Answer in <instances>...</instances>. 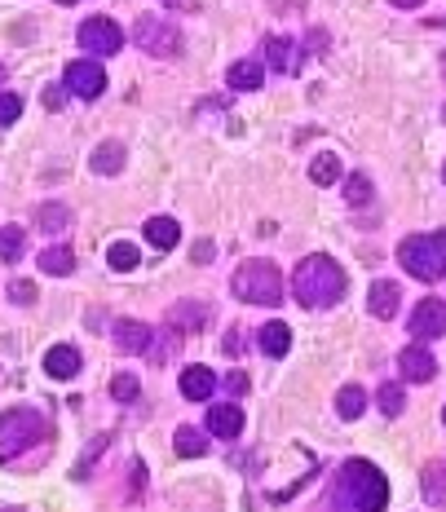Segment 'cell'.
<instances>
[{
    "mask_svg": "<svg viewBox=\"0 0 446 512\" xmlns=\"http://www.w3.org/2000/svg\"><path fill=\"white\" fill-rule=\"evenodd\" d=\"M336 499L345 512H385L389 504V482L376 464L367 460H349L341 468V482H336Z\"/></svg>",
    "mask_w": 446,
    "mask_h": 512,
    "instance_id": "1",
    "label": "cell"
},
{
    "mask_svg": "<svg viewBox=\"0 0 446 512\" xmlns=\"http://www.w3.org/2000/svg\"><path fill=\"white\" fill-rule=\"evenodd\" d=\"M292 292H296V301L301 305L327 309V305H336L345 296V274H341V265H336L332 256H305L301 270L292 274Z\"/></svg>",
    "mask_w": 446,
    "mask_h": 512,
    "instance_id": "2",
    "label": "cell"
},
{
    "mask_svg": "<svg viewBox=\"0 0 446 512\" xmlns=\"http://www.w3.org/2000/svg\"><path fill=\"white\" fill-rule=\"evenodd\" d=\"M398 265L411 274V279H424V283L446 279V230L411 234V239H402Z\"/></svg>",
    "mask_w": 446,
    "mask_h": 512,
    "instance_id": "3",
    "label": "cell"
},
{
    "mask_svg": "<svg viewBox=\"0 0 446 512\" xmlns=\"http://www.w3.org/2000/svg\"><path fill=\"white\" fill-rule=\"evenodd\" d=\"M239 301L248 305H279L283 301V274L274 261H243L235 270V279H230Z\"/></svg>",
    "mask_w": 446,
    "mask_h": 512,
    "instance_id": "4",
    "label": "cell"
},
{
    "mask_svg": "<svg viewBox=\"0 0 446 512\" xmlns=\"http://www.w3.org/2000/svg\"><path fill=\"white\" fill-rule=\"evenodd\" d=\"M45 433H49V424L40 411H31V407L5 411L0 415V460H18L23 451L45 442Z\"/></svg>",
    "mask_w": 446,
    "mask_h": 512,
    "instance_id": "5",
    "label": "cell"
},
{
    "mask_svg": "<svg viewBox=\"0 0 446 512\" xmlns=\"http://www.w3.org/2000/svg\"><path fill=\"white\" fill-rule=\"evenodd\" d=\"M137 45L151 58H173V53H182V31L173 23H159V18H142L137 23Z\"/></svg>",
    "mask_w": 446,
    "mask_h": 512,
    "instance_id": "6",
    "label": "cell"
},
{
    "mask_svg": "<svg viewBox=\"0 0 446 512\" xmlns=\"http://www.w3.org/2000/svg\"><path fill=\"white\" fill-rule=\"evenodd\" d=\"M67 89L76 93V98H102V89H106V71H102V62H89V58H80V62H71L67 67Z\"/></svg>",
    "mask_w": 446,
    "mask_h": 512,
    "instance_id": "7",
    "label": "cell"
},
{
    "mask_svg": "<svg viewBox=\"0 0 446 512\" xmlns=\"http://www.w3.org/2000/svg\"><path fill=\"white\" fill-rule=\"evenodd\" d=\"M80 45L89 53H120L124 49V31L111 23V18H89L80 27Z\"/></svg>",
    "mask_w": 446,
    "mask_h": 512,
    "instance_id": "8",
    "label": "cell"
},
{
    "mask_svg": "<svg viewBox=\"0 0 446 512\" xmlns=\"http://www.w3.org/2000/svg\"><path fill=\"white\" fill-rule=\"evenodd\" d=\"M398 371H402V380H411V384H429L438 376V358H433L424 345H407L398 354Z\"/></svg>",
    "mask_w": 446,
    "mask_h": 512,
    "instance_id": "9",
    "label": "cell"
},
{
    "mask_svg": "<svg viewBox=\"0 0 446 512\" xmlns=\"http://www.w3.org/2000/svg\"><path fill=\"white\" fill-rule=\"evenodd\" d=\"M442 332H446V305L429 296V301H420L416 314H411V336H416V340H433Z\"/></svg>",
    "mask_w": 446,
    "mask_h": 512,
    "instance_id": "10",
    "label": "cell"
},
{
    "mask_svg": "<svg viewBox=\"0 0 446 512\" xmlns=\"http://www.w3.org/2000/svg\"><path fill=\"white\" fill-rule=\"evenodd\" d=\"M265 62H270L279 76H296V71H301V49H296V40H288V36H270L265 40Z\"/></svg>",
    "mask_w": 446,
    "mask_h": 512,
    "instance_id": "11",
    "label": "cell"
},
{
    "mask_svg": "<svg viewBox=\"0 0 446 512\" xmlns=\"http://www.w3.org/2000/svg\"><path fill=\"white\" fill-rule=\"evenodd\" d=\"M111 336H115V345L124 349V354H146L151 349V327L146 323H133V318H115L111 323Z\"/></svg>",
    "mask_w": 446,
    "mask_h": 512,
    "instance_id": "12",
    "label": "cell"
},
{
    "mask_svg": "<svg viewBox=\"0 0 446 512\" xmlns=\"http://www.w3.org/2000/svg\"><path fill=\"white\" fill-rule=\"evenodd\" d=\"M208 433L217 437H239L243 433V411L235 407V402H221V407L208 411Z\"/></svg>",
    "mask_w": 446,
    "mask_h": 512,
    "instance_id": "13",
    "label": "cell"
},
{
    "mask_svg": "<svg viewBox=\"0 0 446 512\" xmlns=\"http://www.w3.org/2000/svg\"><path fill=\"white\" fill-rule=\"evenodd\" d=\"M367 305H371V314H376V318H394V314H398V305H402V287H398V283H389V279H380L376 287H371Z\"/></svg>",
    "mask_w": 446,
    "mask_h": 512,
    "instance_id": "14",
    "label": "cell"
},
{
    "mask_svg": "<svg viewBox=\"0 0 446 512\" xmlns=\"http://www.w3.org/2000/svg\"><path fill=\"white\" fill-rule=\"evenodd\" d=\"M226 80H230V89H239V93H257L265 84V67L261 62H252V58H243V62H235V67L226 71Z\"/></svg>",
    "mask_w": 446,
    "mask_h": 512,
    "instance_id": "15",
    "label": "cell"
},
{
    "mask_svg": "<svg viewBox=\"0 0 446 512\" xmlns=\"http://www.w3.org/2000/svg\"><path fill=\"white\" fill-rule=\"evenodd\" d=\"M212 389H217V376H212L208 367H186L182 371V398L204 402V398H212Z\"/></svg>",
    "mask_w": 446,
    "mask_h": 512,
    "instance_id": "16",
    "label": "cell"
},
{
    "mask_svg": "<svg viewBox=\"0 0 446 512\" xmlns=\"http://www.w3.org/2000/svg\"><path fill=\"white\" fill-rule=\"evenodd\" d=\"M45 371L53 380H71L80 371V354L71 345H53L49 354H45Z\"/></svg>",
    "mask_w": 446,
    "mask_h": 512,
    "instance_id": "17",
    "label": "cell"
},
{
    "mask_svg": "<svg viewBox=\"0 0 446 512\" xmlns=\"http://www.w3.org/2000/svg\"><path fill=\"white\" fill-rule=\"evenodd\" d=\"M177 239H182V226H177L173 217H151V221H146V243H151V248L168 252Z\"/></svg>",
    "mask_w": 446,
    "mask_h": 512,
    "instance_id": "18",
    "label": "cell"
},
{
    "mask_svg": "<svg viewBox=\"0 0 446 512\" xmlns=\"http://www.w3.org/2000/svg\"><path fill=\"white\" fill-rule=\"evenodd\" d=\"M36 226H40V234H62L71 226V208L67 204H40L36 208Z\"/></svg>",
    "mask_w": 446,
    "mask_h": 512,
    "instance_id": "19",
    "label": "cell"
},
{
    "mask_svg": "<svg viewBox=\"0 0 446 512\" xmlns=\"http://www.w3.org/2000/svg\"><path fill=\"white\" fill-rule=\"evenodd\" d=\"M36 265L45 274H53V279H67V274L76 270V252H71V248H49V252H40Z\"/></svg>",
    "mask_w": 446,
    "mask_h": 512,
    "instance_id": "20",
    "label": "cell"
},
{
    "mask_svg": "<svg viewBox=\"0 0 446 512\" xmlns=\"http://www.w3.org/2000/svg\"><path fill=\"white\" fill-rule=\"evenodd\" d=\"M288 345H292L288 323H265V327H261V349H265L270 358H283V354H288Z\"/></svg>",
    "mask_w": 446,
    "mask_h": 512,
    "instance_id": "21",
    "label": "cell"
},
{
    "mask_svg": "<svg viewBox=\"0 0 446 512\" xmlns=\"http://www.w3.org/2000/svg\"><path fill=\"white\" fill-rule=\"evenodd\" d=\"M336 411H341V420H358V415L367 411V393L358 389V384H345V389L336 393Z\"/></svg>",
    "mask_w": 446,
    "mask_h": 512,
    "instance_id": "22",
    "label": "cell"
},
{
    "mask_svg": "<svg viewBox=\"0 0 446 512\" xmlns=\"http://www.w3.org/2000/svg\"><path fill=\"white\" fill-rule=\"evenodd\" d=\"M124 168V146L120 142H102L98 151H93V173H120Z\"/></svg>",
    "mask_w": 446,
    "mask_h": 512,
    "instance_id": "23",
    "label": "cell"
},
{
    "mask_svg": "<svg viewBox=\"0 0 446 512\" xmlns=\"http://www.w3.org/2000/svg\"><path fill=\"white\" fill-rule=\"evenodd\" d=\"M424 499L429 504H446V468L438 460L424 468Z\"/></svg>",
    "mask_w": 446,
    "mask_h": 512,
    "instance_id": "24",
    "label": "cell"
},
{
    "mask_svg": "<svg viewBox=\"0 0 446 512\" xmlns=\"http://www.w3.org/2000/svg\"><path fill=\"white\" fill-rule=\"evenodd\" d=\"M310 181H314V186H332V181H341V159H336V155H318L310 164Z\"/></svg>",
    "mask_w": 446,
    "mask_h": 512,
    "instance_id": "25",
    "label": "cell"
},
{
    "mask_svg": "<svg viewBox=\"0 0 446 512\" xmlns=\"http://www.w3.org/2000/svg\"><path fill=\"white\" fill-rule=\"evenodd\" d=\"M177 455H186V460H195V455H204L208 451V437L199 433V429H177Z\"/></svg>",
    "mask_w": 446,
    "mask_h": 512,
    "instance_id": "26",
    "label": "cell"
},
{
    "mask_svg": "<svg viewBox=\"0 0 446 512\" xmlns=\"http://www.w3.org/2000/svg\"><path fill=\"white\" fill-rule=\"evenodd\" d=\"M18 256H23V230H18V226H5V230H0V261L14 265Z\"/></svg>",
    "mask_w": 446,
    "mask_h": 512,
    "instance_id": "27",
    "label": "cell"
},
{
    "mask_svg": "<svg viewBox=\"0 0 446 512\" xmlns=\"http://www.w3.org/2000/svg\"><path fill=\"white\" fill-rule=\"evenodd\" d=\"M345 204L349 208H367L371 204V181L367 177H349L345 181Z\"/></svg>",
    "mask_w": 446,
    "mask_h": 512,
    "instance_id": "28",
    "label": "cell"
},
{
    "mask_svg": "<svg viewBox=\"0 0 446 512\" xmlns=\"http://www.w3.org/2000/svg\"><path fill=\"white\" fill-rule=\"evenodd\" d=\"M402 407H407V398H402L398 384H380V411L394 420V415H402Z\"/></svg>",
    "mask_w": 446,
    "mask_h": 512,
    "instance_id": "29",
    "label": "cell"
},
{
    "mask_svg": "<svg viewBox=\"0 0 446 512\" xmlns=\"http://www.w3.org/2000/svg\"><path fill=\"white\" fill-rule=\"evenodd\" d=\"M106 261H111V270H133V265H137V248H133V243H111Z\"/></svg>",
    "mask_w": 446,
    "mask_h": 512,
    "instance_id": "30",
    "label": "cell"
},
{
    "mask_svg": "<svg viewBox=\"0 0 446 512\" xmlns=\"http://www.w3.org/2000/svg\"><path fill=\"white\" fill-rule=\"evenodd\" d=\"M137 389H142V384H137V376H115V380H111V398H115V402H133Z\"/></svg>",
    "mask_w": 446,
    "mask_h": 512,
    "instance_id": "31",
    "label": "cell"
},
{
    "mask_svg": "<svg viewBox=\"0 0 446 512\" xmlns=\"http://www.w3.org/2000/svg\"><path fill=\"white\" fill-rule=\"evenodd\" d=\"M199 323H204V309H199L195 301H190L186 309H173V327H182V332L186 327H199Z\"/></svg>",
    "mask_w": 446,
    "mask_h": 512,
    "instance_id": "32",
    "label": "cell"
},
{
    "mask_svg": "<svg viewBox=\"0 0 446 512\" xmlns=\"http://www.w3.org/2000/svg\"><path fill=\"white\" fill-rule=\"evenodd\" d=\"M102 446H111V437H93L89 451H84V460H80V468H76V477H89V468H93V460L102 455Z\"/></svg>",
    "mask_w": 446,
    "mask_h": 512,
    "instance_id": "33",
    "label": "cell"
},
{
    "mask_svg": "<svg viewBox=\"0 0 446 512\" xmlns=\"http://www.w3.org/2000/svg\"><path fill=\"white\" fill-rule=\"evenodd\" d=\"M18 115H23V102L14 93H0V124H14Z\"/></svg>",
    "mask_w": 446,
    "mask_h": 512,
    "instance_id": "34",
    "label": "cell"
},
{
    "mask_svg": "<svg viewBox=\"0 0 446 512\" xmlns=\"http://www.w3.org/2000/svg\"><path fill=\"white\" fill-rule=\"evenodd\" d=\"M9 301H18V305H31V301H36V287H31L27 279L9 283Z\"/></svg>",
    "mask_w": 446,
    "mask_h": 512,
    "instance_id": "35",
    "label": "cell"
},
{
    "mask_svg": "<svg viewBox=\"0 0 446 512\" xmlns=\"http://www.w3.org/2000/svg\"><path fill=\"white\" fill-rule=\"evenodd\" d=\"M226 389H230V393H248V376H243V371H230V376H226Z\"/></svg>",
    "mask_w": 446,
    "mask_h": 512,
    "instance_id": "36",
    "label": "cell"
},
{
    "mask_svg": "<svg viewBox=\"0 0 446 512\" xmlns=\"http://www.w3.org/2000/svg\"><path fill=\"white\" fill-rule=\"evenodd\" d=\"M45 106H49V111H58V106H62V89H45Z\"/></svg>",
    "mask_w": 446,
    "mask_h": 512,
    "instance_id": "37",
    "label": "cell"
},
{
    "mask_svg": "<svg viewBox=\"0 0 446 512\" xmlns=\"http://www.w3.org/2000/svg\"><path fill=\"white\" fill-rule=\"evenodd\" d=\"M226 354H243V340H239V332H230V336H226Z\"/></svg>",
    "mask_w": 446,
    "mask_h": 512,
    "instance_id": "38",
    "label": "cell"
},
{
    "mask_svg": "<svg viewBox=\"0 0 446 512\" xmlns=\"http://www.w3.org/2000/svg\"><path fill=\"white\" fill-rule=\"evenodd\" d=\"M389 5H394V9H420L424 0H389Z\"/></svg>",
    "mask_w": 446,
    "mask_h": 512,
    "instance_id": "39",
    "label": "cell"
},
{
    "mask_svg": "<svg viewBox=\"0 0 446 512\" xmlns=\"http://www.w3.org/2000/svg\"><path fill=\"white\" fill-rule=\"evenodd\" d=\"M288 5H305V0H274V9H279V14H288Z\"/></svg>",
    "mask_w": 446,
    "mask_h": 512,
    "instance_id": "40",
    "label": "cell"
},
{
    "mask_svg": "<svg viewBox=\"0 0 446 512\" xmlns=\"http://www.w3.org/2000/svg\"><path fill=\"white\" fill-rule=\"evenodd\" d=\"M58 5H76V0H58Z\"/></svg>",
    "mask_w": 446,
    "mask_h": 512,
    "instance_id": "41",
    "label": "cell"
},
{
    "mask_svg": "<svg viewBox=\"0 0 446 512\" xmlns=\"http://www.w3.org/2000/svg\"><path fill=\"white\" fill-rule=\"evenodd\" d=\"M0 80H5V67H0Z\"/></svg>",
    "mask_w": 446,
    "mask_h": 512,
    "instance_id": "42",
    "label": "cell"
},
{
    "mask_svg": "<svg viewBox=\"0 0 446 512\" xmlns=\"http://www.w3.org/2000/svg\"><path fill=\"white\" fill-rule=\"evenodd\" d=\"M442 177H446V168H442Z\"/></svg>",
    "mask_w": 446,
    "mask_h": 512,
    "instance_id": "43",
    "label": "cell"
},
{
    "mask_svg": "<svg viewBox=\"0 0 446 512\" xmlns=\"http://www.w3.org/2000/svg\"><path fill=\"white\" fill-rule=\"evenodd\" d=\"M442 420H446V411H442Z\"/></svg>",
    "mask_w": 446,
    "mask_h": 512,
    "instance_id": "44",
    "label": "cell"
}]
</instances>
